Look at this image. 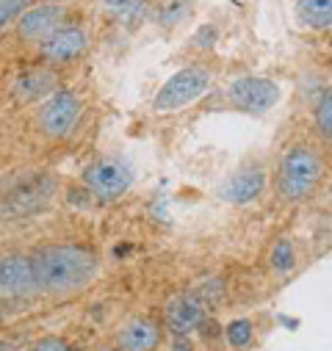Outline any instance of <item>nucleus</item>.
Segmentation results:
<instances>
[{"mask_svg": "<svg viewBox=\"0 0 332 351\" xmlns=\"http://www.w3.org/2000/svg\"><path fill=\"white\" fill-rule=\"evenodd\" d=\"M36 291L50 296H69L89 288L100 274V260L92 249L75 243H53L42 246L31 254Z\"/></svg>", "mask_w": 332, "mask_h": 351, "instance_id": "nucleus-1", "label": "nucleus"}, {"mask_svg": "<svg viewBox=\"0 0 332 351\" xmlns=\"http://www.w3.org/2000/svg\"><path fill=\"white\" fill-rule=\"evenodd\" d=\"M327 178V160L310 144H294L283 152L277 166V191L285 202H307Z\"/></svg>", "mask_w": 332, "mask_h": 351, "instance_id": "nucleus-2", "label": "nucleus"}, {"mask_svg": "<svg viewBox=\"0 0 332 351\" xmlns=\"http://www.w3.org/2000/svg\"><path fill=\"white\" fill-rule=\"evenodd\" d=\"M211 83H213L211 69H205V66H200V64L183 66V69H178L172 77H166L163 86L155 92V97H152V111H155V114H175V111H183L186 106H194L200 97H205V95L211 92Z\"/></svg>", "mask_w": 332, "mask_h": 351, "instance_id": "nucleus-3", "label": "nucleus"}, {"mask_svg": "<svg viewBox=\"0 0 332 351\" xmlns=\"http://www.w3.org/2000/svg\"><path fill=\"white\" fill-rule=\"evenodd\" d=\"M56 191H58V180L50 171H28L6 189L0 208H3L6 216H31L45 210L56 197Z\"/></svg>", "mask_w": 332, "mask_h": 351, "instance_id": "nucleus-4", "label": "nucleus"}, {"mask_svg": "<svg viewBox=\"0 0 332 351\" xmlns=\"http://www.w3.org/2000/svg\"><path fill=\"white\" fill-rule=\"evenodd\" d=\"M283 97L280 83L272 77H261V75H244L235 77L227 89H224V100L230 103V108L249 114V117H263L269 114Z\"/></svg>", "mask_w": 332, "mask_h": 351, "instance_id": "nucleus-5", "label": "nucleus"}, {"mask_svg": "<svg viewBox=\"0 0 332 351\" xmlns=\"http://www.w3.org/2000/svg\"><path fill=\"white\" fill-rule=\"evenodd\" d=\"M83 186L89 189V194L100 202H114L125 197L133 186V171L125 160L119 158H100L83 171Z\"/></svg>", "mask_w": 332, "mask_h": 351, "instance_id": "nucleus-6", "label": "nucleus"}, {"mask_svg": "<svg viewBox=\"0 0 332 351\" xmlns=\"http://www.w3.org/2000/svg\"><path fill=\"white\" fill-rule=\"evenodd\" d=\"M80 117H83V103L75 92H53L39 106L36 122L47 138H67L78 128Z\"/></svg>", "mask_w": 332, "mask_h": 351, "instance_id": "nucleus-7", "label": "nucleus"}, {"mask_svg": "<svg viewBox=\"0 0 332 351\" xmlns=\"http://www.w3.org/2000/svg\"><path fill=\"white\" fill-rule=\"evenodd\" d=\"M263 191H266V169L261 163H246L222 180L219 199L227 205H249Z\"/></svg>", "mask_w": 332, "mask_h": 351, "instance_id": "nucleus-8", "label": "nucleus"}, {"mask_svg": "<svg viewBox=\"0 0 332 351\" xmlns=\"http://www.w3.org/2000/svg\"><path fill=\"white\" fill-rule=\"evenodd\" d=\"M208 318V304L197 293H183L166 304L163 326L166 335H197L200 324Z\"/></svg>", "mask_w": 332, "mask_h": 351, "instance_id": "nucleus-9", "label": "nucleus"}, {"mask_svg": "<svg viewBox=\"0 0 332 351\" xmlns=\"http://www.w3.org/2000/svg\"><path fill=\"white\" fill-rule=\"evenodd\" d=\"M163 335L166 329L161 321H155L152 315H136L119 326L114 343L125 351H158L163 346Z\"/></svg>", "mask_w": 332, "mask_h": 351, "instance_id": "nucleus-10", "label": "nucleus"}, {"mask_svg": "<svg viewBox=\"0 0 332 351\" xmlns=\"http://www.w3.org/2000/svg\"><path fill=\"white\" fill-rule=\"evenodd\" d=\"M36 291L34 266L25 254L0 257V299H23Z\"/></svg>", "mask_w": 332, "mask_h": 351, "instance_id": "nucleus-11", "label": "nucleus"}, {"mask_svg": "<svg viewBox=\"0 0 332 351\" xmlns=\"http://www.w3.org/2000/svg\"><path fill=\"white\" fill-rule=\"evenodd\" d=\"M64 17H67V12L56 3L34 6L17 20V36L23 42H45L53 31H58L64 25Z\"/></svg>", "mask_w": 332, "mask_h": 351, "instance_id": "nucleus-12", "label": "nucleus"}, {"mask_svg": "<svg viewBox=\"0 0 332 351\" xmlns=\"http://www.w3.org/2000/svg\"><path fill=\"white\" fill-rule=\"evenodd\" d=\"M86 45H89V39H86V31H83V28H78V25H61L58 31H53L42 42V56L50 64H69V61H75V58L83 56Z\"/></svg>", "mask_w": 332, "mask_h": 351, "instance_id": "nucleus-13", "label": "nucleus"}, {"mask_svg": "<svg viewBox=\"0 0 332 351\" xmlns=\"http://www.w3.org/2000/svg\"><path fill=\"white\" fill-rule=\"evenodd\" d=\"M14 92H17V97H20L23 103H34V100H39V97L56 92V75H53L50 69H42V66L28 69V72H23V75L17 77Z\"/></svg>", "mask_w": 332, "mask_h": 351, "instance_id": "nucleus-14", "label": "nucleus"}, {"mask_svg": "<svg viewBox=\"0 0 332 351\" xmlns=\"http://www.w3.org/2000/svg\"><path fill=\"white\" fill-rule=\"evenodd\" d=\"M100 9L125 28H136L150 12L147 0H100Z\"/></svg>", "mask_w": 332, "mask_h": 351, "instance_id": "nucleus-15", "label": "nucleus"}, {"mask_svg": "<svg viewBox=\"0 0 332 351\" xmlns=\"http://www.w3.org/2000/svg\"><path fill=\"white\" fill-rule=\"evenodd\" d=\"M296 17L310 31H329L332 28V0H299Z\"/></svg>", "mask_w": 332, "mask_h": 351, "instance_id": "nucleus-16", "label": "nucleus"}, {"mask_svg": "<svg viewBox=\"0 0 332 351\" xmlns=\"http://www.w3.org/2000/svg\"><path fill=\"white\" fill-rule=\"evenodd\" d=\"M222 340L233 351H249L255 343V321L252 318H233L222 326Z\"/></svg>", "mask_w": 332, "mask_h": 351, "instance_id": "nucleus-17", "label": "nucleus"}, {"mask_svg": "<svg viewBox=\"0 0 332 351\" xmlns=\"http://www.w3.org/2000/svg\"><path fill=\"white\" fill-rule=\"evenodd\" d=\"M296 249H294V243L288 241V238H280V241H274V246H272V252H269V269L277 274V277H288L294 269H296Z\"/></svg>", "mask_w": 332, "mask_h": 351, "instance_id": "nucleus-18", "label": "nucleus"}, {"mask_svg": "<svg viewBox=\"0 0 332 351\" xmlns=\"http://www.w3.org/2000/svg\"><path fill=\"white\" fill-rule=\"evenodd\" d=\"M191 14V0H161V6L155 9V23L172 28L178 23H183Z\"/></svg>", "mask_w": 332, "mask_h": 351, "instance_id": "nucleus-19", "label": "nucleus"}, {"mask_svg": "<svg viewBox=\"0 0 332 351\" xmlns=\"http://www.w3.org/2000/svg\"><path fill=\"white\" fill-rule=\"evenodd\" d=\"M313 125H316V133L332 144V92H327L316 108H313Z\"/></svg>", "mask_w": 332, "mask_h": 351, "instance_id": "nucleus-20", "label": "nucleus"}, {"mask_svg": "<svg viewBox=\"0 0 332 351\" xmlns=\"http://www.w3.org/2000/svg\"><path fill=\"white\" fill-rule=\"evenodd\" d=\"M31 0H0V31H3L12 20H20L28 12Z\"/></svg>", "mask_w": 332, "mask_h": 351, "instance_id": "nucleus-21", "label": "nucleus"}, {"mask_svg": "<svg viewBox=\"0 0 332 351\" xmlns=\"http://www.w3.org/2000/svg\"><path fill=\"white\" fill-rule=\"evenodd\" d=\"M25 351H69V343L61 335H47V337H39L36 343H31Z\"/></svg>", "mask_w": 332, "mask_h": 351, "instance_id": "nucleus-22", "label": "nucleus"}, {"mask_svg": "<svg viewBox=\"0 0 332 351\" xmlns=\"http://www.w3.org/2000/svg\"><path fill=\"white\" fill-rule=\"evenodd\" d=\"M169 351H200V343L194 335H172L169 337Z\"/></svg>", "mask_w": 332, "mask_h": 351, "instance_id": "nucleus-23", "label": "nucleus"}, {"mask_svg": "<svg viewBox=\"0 0 332 351\" xmlns=\"http://www.w3.org/2000/svg\"><path fill=\"white\" fill-rule=\"evenodd\" d=\"M213 42H216V28L213 25H202L197 34H194V45L197 47H213Z\"/></svg>", "mask_w": 332, "mask_h": 351, "instance_id": "nucleus-24", "label": "nucleus"}, {"mask_svg": "<svg viewBox=\"0 0 332 351\" xmlns=\"http://www.w3.org/2000/svg\"><path fill=\"white\" fill-rule=\"evenodd\" d=\"M106 351H125V348H122V346H117V343H114V346H108V348H106Z\"/></svg>", "mask_w": 332, "mask_h": 351, "instance_id": "nucleus-25", "label": "nucleus"}, {"mask_svg": "<svg viewBox=\"0 0 332 351\" xmlns=\"http://www.w3.org/2000/svg\"><path fill=\"white\" fill-rule=\"evenodd\" d=\"M45 3H56L58 6V3H64V0H45Z\"/></svg>", "mask_w": 332, "mask_h": 351, "instance_id": "nucleus-26", "label": "nucleus"}, {"mask_svg": "<svg viewBox=\"0 0 332 351\" xmlns=\"http://www.w3.org/2000/svg\"><path fill=\"white\" fill-rule=\"evenodd\" d=\"M0 318H3V310H0Z\"/></svg>", "mask_w": 332, "mask_h": 351, "instance_id": "nucleus-27", "label": "nucleus"}]
</instances>
